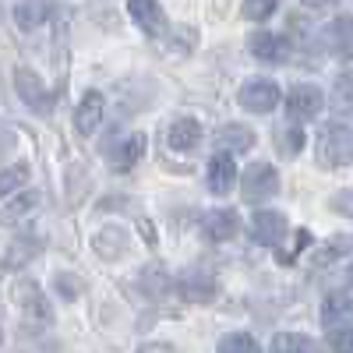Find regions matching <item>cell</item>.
Listing matches in <instances>:
<instances>
[{
	"mask_svg": "<svg viewBox=\"0 0 353 353\" xmlns=\"http://www.w3.org/2000/svg\"><path fill=\"white\" fill-rule=\"evenodd\" d=\"M176 293L188 304H212L216 301V272L205 269V265H188L176 276Z\"/></svg>",
	"mask_w": 353,
	"mask_h": 353,
	"instance_id": "3957f363",
	"label": "cell"
},
{
	"mask_svg": "<svg viewBox=\"0 0 353 353\" xmlns=\"http://www.w3.org/2000/svg\"><path fill=\"white\" fill-rule=\"evenodd\" d=\"M141 152H145V134L141 131H134V134H128L121 145H113V149L106 152V159H110V166L113 170H131L138 159H141Z\"/></svg>",
	"mask_w": 353,
	"mask_h": 353,
	"instance_id": "2e32d148",
	"label": "cell"
},
{
	"mask_svg": "<svg viewBox=\"0 0 353 353\" xmlns=\"http://www.w3.org/2000/svg\"><path fill=\"white\" fill-rule=\"evenodd\" d=\"M321 325L332 329H353V297L350 293H329L321 304Z\"/></svg>",
	"mask_w": 353,
	"mask_h": 353,
	"instance_id": "7c38bea8",
	"label": "cell"
},
{
	"mask_svg": "<svg viewBox=\"0 0 353 353\" xmlns=\"http://www.w3.org/2000/svg\"><path fill=\"white\" fill-rule=\"evenodd\" d=\"M293 237H297V241H293V248L279 254V261H286V265H290V261H297V254H301V251H304V248L311 244V230H297V233H293Z\"/></svg>",
	"mask_w": 353,
	"mask_h": 353,
	"instance_id": "1f68e13d",
	"label": "cell"
},
{
	"mask_svg": "<svg viewBox=\"0 0 353 353\" xmlns=\"http://www.w3.org/2000/svg\"><path fill=\"white\" fill-rule=\"evenodd\" d=\"M279 85L269 81V78H251L241 85V92H237V103L248 110V113H272L279 106Z\"/></svg>",
	"mask_w": 353,
	"mask_h": 353,
	"instance_id": "5b68a950",
	"label": "cell"
},
{
	"mask_svg": "<svg viewBox=\"0 0 353 353\" xmlns=\"http://www.w3.org/2000/svg\"><path fill=\"white\" fill-rule=\"evenodd\" d=\"M141 283L152 290V297H159V293L170 290V276L159 269V265H145V272H141Z\"/></svg>",
	"mask_w": 353,
	"mask_h": 353,
	"instance_id": "f546056e",
	"label": "cell"
},
{
	"mask_svg": "<svg viewBox=\"0 0 353 353\" xmlns=\"http://www.w3.org/2000/svg\"><path fill=\"white\" fill-rule=\"evenodd\" d=\"M39 205V194L36 191H25V194H18V198H8V205H4V223L11 226V223H18V219H25L28 212H32Z\"/></svg>",
	"mask_w": 353,
	"mask_h": 353,
	"instance_id": "7402d4cb",
	"label": "cell"
},
{
	"mask_svg": "<svg viewBox=\"0 0 353 353\" xmlns=\"http://www.w3.org/2000/svg\"><path fill=\"white\" fill-rule=\"evenodd\" d=\"M314 159L325 170H343L353 163V131L346 124H329L321 128L318 141H314Z\"/></svg>",
	"mask_w": 353,
	"mask_h": 353,
	"instance_id": "6da1fadb",
	"label": "cell"
},
{
	"mask_svg": "<svg viewBox=\"0 0 353 353\" xmlns=\"http://www.w3.org/2000/svg\"><path fill=\"white\" fill-rule=\"evenodd\" d=\"M325 106V92L318 85H293L286 92V113L290 121H314Z\"/></svg>",
	"mask_w": 353,
	"mask_h": 353,
	"instance_id": "8992f818",
	"label": "cell"
},
{
	"mask_svg": "<svg viewBox=\"0 0 353 353\" xmlns=\"http://www.w3.org/2000/svg\"><path fill=\"white\" fill-rule=\"evenodd\" d=\"M332 209H336L339 216L353 219V188H346V191H339V194L332 198Z\"/></svg>",
	"mask_w": 353,
	"mask_h": 353,
	"instance_id": "d6a6232c",
	"label": "cell"
},
{
	"mask_svg": "<svg viewBox=\"0 0 353 353\" xmlns=\"http://www.w3.org/2000/svg\"><path fill=\"white\" fill-rule=\"evenodd\" d=\"M332 106L339 113H353V74H339L332 81Z\"/></svg>",
	"mask_w": 353,
	"mask_h": 353,
	"instance_id": "484cf974",
	"label": "cell"
},
{
	"mask_svg": "<svg viewBox=\"0 0 353 353\" xmlns=\"http://www.w3.org/2000/svg\"><path fill=\"white\" fill-rule=\"evenodd\" d=\"M307 11H332V8H343L346 0H301Z\"/></svg>",
	"mask_w": 353,
	"mask_h": 353,
	"instance_id": "e575fe53",
	"label": "cell"
},
{
	"mask_svg": "<svg viewBox=\"0 0 353 353\" xmlns=\"http://www.w3.org/2000/svg\"><path fill=\"white\" fill-rule=\"evenodd\" d=\"M248 50H251L254 61H261V64H283V61H290V39L276 36V32H254L248 39Z\"/></svg>",
	"mask_w": 353,
	"mask_h": 353,
	"instance_id": "30bf717a",
	"label": "cell"
},
{
	"mask_svg": "<svg viewBox=\"0 0 353 353\" xmlns=\"http://www.w3.org/2000/svg\"><path fill=\"white\" fill-rule=\"evenodd\" d=\"M14 301H18V307H21V314H25L28 325H36V329L50 325L53 307H50V301H46V293H43L32 279H25V283L14 286Z\"/></svg>",
	"mask_w": 353,
	"mask_h": 353,
	"instance_id": "277c9868",
	"label": "cell"
},
{
	"mask_svg": "<svg viewBox=\"0 0 353 353\" xmlns=\"http://www.w3.org/2000/svg\"><path fill=\"white\" fill-rule=\"evenodd\" d=\"M279 194V173L269 163H251L241 176V198L248 205H265Z\"/></svg>",
	"mask_w": 353,
	"mask_h": 353,
	"instance_id": "7a4b0ae2",
	"label": "cell"
},
{
	"mask_svg": "<svg viewBox=\"0 0 353 353\" xmlns=\"http://www.w3.org/2000/svg\"><path fill=\"white\" fill-rule=\"evenodd\" d=\"M219 353H261V346L251 332H230L219 339Z\"/></svg>",
	"mask_w": 353,
	"mask_h": 353,
	"instance_id": "cb8c5ba5",
	"label": "cell"
},
{
	"mask_svg": "<svg viewBox=\"0 0 353 353\" xmlns=\"http://www.w3.org/2000/svg\"><path fill=\"white\" fill-rule=\"evenodd\" d=\"M50 11H53L50 0H21L14 8V21H18L21 32H32V28H39L50 18Z\"/></svg>",
	"mask_w": 353,
	"mask_h": 353,
	"instance_id": "d6986e66",
	"label": "cell"
},
{
	"mask_svg": "<svg viewBox=\"0 0 353 353\" xmlns=\"http://www.w3.org/2000/svg\"><path fill=\"white\" fill-rule=\"evenodd\" d=\"M350 286H353V265H350Z\"/></svg>",
	"mask_w": 353,
	"mask_h": 353,
	"instance_id": "74e56055",
	"label": "cell"
},
{
	"mask_svg": "<svg viewBox=\"0 0 353 353\" xmlns=\"http://www.w3.org/2000/svg\"><path fill=\"white\" fill-rule=\"evenodd\" d=\"M25 181H28V166H25V163L4 166V173H0V191H4V194L11 198V191H18Z\"/></svg>",
	"mask_w": 353,
	"mask_h": 353,
	"instance_id": "f1b7e54d",
	"label": "cell"
},
{
	"mask_svg": "<svg viewBox=\"0 0 353 353\" xmlns=\"http://www.w3.org/2000/svg\"><path fill=\"white\" fill-rule=\"evenodd\" d=\"M57 286H61V293H64L68 301H74L78 293H81V283H78V279H71V276H57Z\"/></svg>",
	"mask_w": 353,
	"mask_h": 353,
	"instance_id": "836d02e7",
	"label": "cell"
},
{
	"mask_svg": "<svg viewBox=\"0 0 353 353\" xmlns=\"http://www.w3.org/2000/svg\"><path fill=\"white\" fill-rule=\"evenodd\" d=\"M329 350L332 353H353V329H332L329 332Z\"/></svg>",
	"mask_w": 353,
	"mask_h": 353,
	"instance_id": "4dcf8cb0",
	"label": "cell"
},
{
	"mask_svg": "<svg viewBox=\"0 0 353 353\" xmlns=\"http://www.w3.org/2000/svg\"><path fill=\"white\" fill-rule=\"evenodd\" d=\"M237 184V163L230 152H216L209 159V191L212 194H230Z\"/></svg>",
	"mask_w": 353,
	"mask_h": 353,
	"instance_id": "4fadbf2b",
	"label": "cell"
},
{
	"mask_svg": "<svg viewBox=\"0 0 353 353\" xmlns=\"http://www.w3.org/2000/svg\"><path fill=\"white\" fill-rule=\"evenodd\" d=\"M269 353H311V339L301 332H279L269 346Z\"/></svg>",
	"mask_w": 353,
	"mask_h": 353,
	"instance_id": "d4e9b609",
	"label": "cell"
},
{
	"mask_svg": "<svg viewBox=\"0 0 353 353\" xmlns=\"http://www.w3.org/2000/svg\"><path fill=\"white\" fill-rule=\"evenodd\" d=\"M128 11H131L134 25L141 28L145 36H159V32H163L166 14H163V4H159V0H131Z\"/></svg>",
	"mask_w": 353,
	"mask_h": 353,
	"instance_id": "5bb4252c",
	"label": "cell"
},
{
	"mask_svg": "<svg viewBox=\"0 0 353 353\" xmlns=\"http://www.w3.org/2000/svg\"><path fill=\"white\" fill-rule=\"evenodd\" d=\"M353 251V233H336V237L321 248V251H314V265H329L332 258H343V254H350Z\"/></svg>",
	"mask_w": 353,
	"mask_h": 353,
	"instance_id": "603a6c76",
	"label": "cell"
},
{
	"mask_svg": "<svg viewBox=\"0 0 353 353\" xmlns=\"http://www.w3.org/2000/svg\"><path fill=\"white\" fill-rule=\"evenodd\" d=\"M286 230H290L286 216H283V212H272V209H261V212H254V219H251V237H254L261 248H279V244L286 241Z\"/></svg>",
	"mask_w": 353,
	"mask_h": 353,
	"instance_id": "ba28073f",
	"label": "cell"
},
{
	"mask_svg": "<svg viewBox=\"0 0 353 353\" xmlns=\"http://www.w3.org/2000/svg\"><path fill=\"white\" fill-rule=\"evenodd\" d=\"M254 131L248 128V124H223L219 131H216V145H219V152H248V149H254Z\"/></svg>",
	"mask_w": 353,
	"mask_h": 353,
	"instance_id": "9a60e30c",
	"label": "cell"
},
{
	"mask_svg": "<svg viewBox=\"0 0 353 353\" xmlns=\"http://www.w3.org/2000/svg\"><path fill=\"white\" fill-rule=\"evenodd\" d=\"M276 145L283 149V156H286V159H293V156H297V152L304 149V131H301L297 124H290L286 131H276Z\"/></svg>",
	"mask_w": 353,
	"mask_h": 353,
	"instance_id": "4316f807",
	"label": "cell"
},
{
	"mask_svg": "<svg viewBox=\"0 0 353 353\" xmlns=\"http://www.w3.org/2000/svg\"><path fill=\"white\" fill-rule=\"evenodd\" d=\"M166 141H170L173 152H191L194 145L201 141V124L198 121H188V117H184V121H173Z\"/></svg>",
	"mask_w": 353,
	"mask_h": 353,
	"instance_id": "ac0fdd59",
	"label": "cell"
},
{
	"mask_svg": "<svg viewBox=\"0 0 353 353\" xmlns=\"http://www.w3.org/2000/svg\"><path fill=\"white\" fill-rule=\"evenodd\" d=\"M92 248H96V254H99V258L117 261V258H124V254H128L131 241H128V233H124V230L110 226V230H99L96 237H92Z\"/></svg>",
	"mask_w": 353,
	"mask_h": 353,
	"instance_id": "e0dca14e",
	"label": "cell"
},
{
	"mask_svg": "<svg viewBox=\"0 0 353 353\" xmlns=\"http://www.w3.org/2000/svg\"><path fill=\"white\" fill-rule=\"evenodd\" d=\"M325 46L336 53V57H353V18H336L329 28H325Z\"/></svg>",
	"mask_w": 353,
	"mask_h": 353,
	"instance_id": "ffe728a7",
	"label": "cell"
},
{
	"mask_svg": "<svg viewBox=\"0 0 353 353\" xmlns=\"http://www.w3.org/2000/svg\"><path fill=\"white\" fill-rule=\"evenodd\" d=\"M39 248H43V241H39V237H32L28 244H25L21 237H18V241H11V248L4 251V269H8V272L21 269V265H25L28 258H36V254H39Z\"/></svg>",
	"mask_w": 353,
	"mask_h": 353,
	"instance_id": "44dd1931",
	"label": "cell"
},
{
	"mask_svg": "<svg viewBox=\"0 0 353 353\" xmlns=\"http://www.w3.org/2000/svg\"><path fill=\"white\" fill-rule=\"evenodd\" d=\"M103 113H106V99H103V92L88 88V92L78 99V106H74V131H78L81 138L96 134V128L103 124Z\"/></svg>",
	"mask_w": 353,
	"mask_h": 353,
	"instance_id": "9c48e42d",
	"label": "cell"
},
{
	"mask_svg": "<svg viewBox=\"0 0 353 353\" xmlns=\"http://www.w3.org/2000/svg\"><path fill=\"white\" fill-rule=\"evenodd\" d=\"M14 88H18L21 103H25V106H32L36 113H50V110H53V96H50V88L39 81L36 71L14 68Z\"/></svg>",
	"mask_w": 353,
	"mask_h": 353,
	"instance_id": "52a82bcc",
	"label": "cell"
},
{
	"mask_svg": "<svg viewBox=\"0 0 353 353\" xmlns=\"http://www.w3.org/2000/svg\"><path fill=\"white\" fill-rule=\"evenodd\" d=\"M283 4V0H244L241 4V18L244 21H265L272 18V11Z\"/></svg>",
	"mask_w": 353,
	"mask_h": 353,
	"instance_id": "83f0119b",
	"label": "cell"
},
{
	"mask_svg": "<svg viewBox=\"0 0 353 353\" xmlns=\"http://www.w3.org/2000/svg\"><path fill=\"white\" fill-rule=\"evenodd\" d=\"M201 233L216 244H226L241 233V216L233 209H212V212L201 216Z\"/></svg>",
	"mask_w": 353,
	"mask_h": 353,
	"instance_id": "8fae6325",
	"label": "cell"
},
{
	"mask_svg": "<svg viewBox=\"0 0 353 353\" xmlns=\"http://www.w3.org/2000/svg\"><path fill=\"white\" fill-rule=\"evenodd\" d=\"M138 353H176V350H173L170 343H145Z\"/></svg>",
	"mask_w": 353,
	"mask_h": 353,
	"instance_id": "d590c367",
	"label": "cell"
},
{
	"mask_svg": "<svg viewBox=\"0 0 353 353\" xmlns=\"http://www.w3.org/2000/svg\"><path fill=\"white\" fill-rule=\"evenodd\" d=\"M141 233H145V244H156V230H152V223H145V219H141Z\"/></svg>",
	"mask_w": 353,
	"mask_h": 353,
	"instance_id": "8d00e7d4",
	"label": "cell"
}]
</instances>
